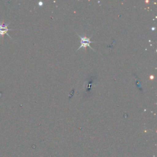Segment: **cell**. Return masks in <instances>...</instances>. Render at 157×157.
Returning a JSON list of instances; mask_svg holds the SVG:
<instances>
[{
	"instance_id": "6da1fadb",
	"label": "cell",
	"mask_w": 157,
	"mask_h": 157,
	"mask_svg": "<svg viewBox=\"0 0 157 157\" xmlns=\"http://www.w3.org/2000/svg\"><path fill=\"white\" fill-rule=\"evenodd\" d=\"M78 36V37L80 38V46L78 48V49H77V50H80L82 47H83V48H86V47H89L92 50H93V51H94L93 49V48L90 46V43H93V42H94V41H91V40H90V38L89 37H86V36H84V37H82V36H80V35H78V34H77Z\"/></svg>"
},
{
	"instance_id": "7a4b0ae2",
	"label": "cell",
	"mask_w": 157,
	"mask_h": 157,
	"mask_svg": "<svg viewBox=\"0 0 157 157\" xmlns=\"http://www.w3.org/2000/svg\"><path fill=\"white\" fill-rule=\"evenodd\" d=\"M8 25H9L8 24H6L4 22L0 23V36L1 37H3L5 34H7L9 37L11 38V37L7 34V33L9 31H11L13 29L8 28Z\"/></svg>"
}]
</instances>
